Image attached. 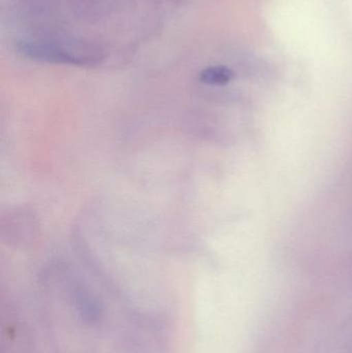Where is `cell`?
<instances>
[{
    "instance_id": "cell-2",
    "label": "cell",
    "mask_w": 352,
    "mask_h": 353,
    "mask_svg": "<svg viewBox=\"0 0 352 353\" xmlns=\"http://www.w3.org/2000/svg\"><path fill=\"white\" fill-rule=\"evenodd\" d=\"M233 70L225 66H210L205 68L200 74V81L206 85H212V86H223L229 84L233 80Z\"/></svg>"
},
{
    "instance_id": "cell-1",
    "label": "cell",
    "mask_w": 352,
    "mask_h": 353,
    "mask_svg": "<svg viewBox=\"0 0 352 353\" xmlns=\"http://www.w3.org/2000/svg\"><path fill=\"white\" fill-rule=\"evenodd\" d=\"M18 51L28 59L76 66L95 65L101 59V56L94 50L51 41H22L18 45Z\"/></svg>"
}]
</instances>
